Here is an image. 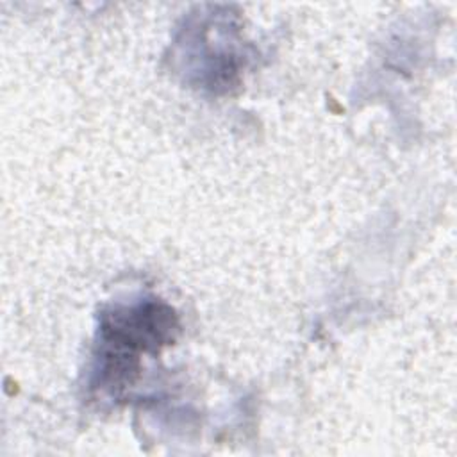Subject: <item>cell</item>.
Returning <instances> with one entry per match:
<instances>
[{
    "label": "cell",
    "instance_id": "1",
    "mask_svg": "<svg viewBox=\"0 0 457 457\" xmlns=\"http://www.w3.org/2000/svg\"><path fill=\"white\" fill-rule=\"evenodd\" d=\"M177 330L173 309L155 300L104 314L98 384L109 391L130 386L139 370V352H157L175 339Z\"/></svg>",
    "mask_w": 457,
    "mask_h": 457
}]
</instances>
